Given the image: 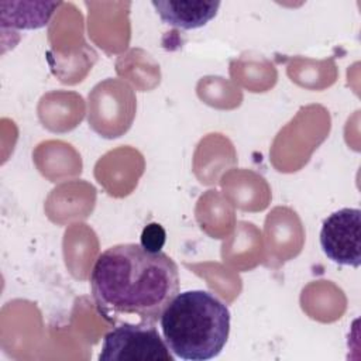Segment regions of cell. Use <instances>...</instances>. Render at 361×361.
I'll use <instances>...</instances> for the list:
<instances>
[{"mask_svg": "<svg viewBox=\"0 0 361 361\" xmlns=\"http://www.w3.org/2000/svg\"><path fill=\"white\" fill-rule=\"evenodd\" d=\"M90 288L97 313L110 324H155L179 293V271L162 251L117 244L97 257Z\"/></svg>", "mask_w": 361, "mask_h": 361, "instance_id": "1", "label": "cell"}, {"mask_svg": "<svg viewBox=\"0 0 361 361\" xmlns=\"http://www.w3.org/2000/svg\"><path fill=\"white\" fill-rule=\"evenodd\" d=\"M171 353L186 361L216 358L230 334V310L214 293L193 289L178 293L159 319Z\"/></svg>", "mask_w": 361, "mask_h": 361, "instance_id": "2", "label": "cell"}, {"mask_svg": "<svg viewBox=\"0 0 361 361\" xmlns=\"http://www.w3.org/2000/svg\"><path fill=\"white\" fill-rule=\"evenodd\" d=\"M100 361H173L165 340L154 324L123 323L103 338Z\"/></svg>", "mask_w": 361, "mask_h": 361, "instance_id": "3", "label": "cell"}, {"mask_svg": "<svg viewBox=\"0 0 361 361\" xmlns=\"http://www.w3.org/2000/svg\"><path fill=\"white\" fill-rule=\"evenodd\" d=\"M324 255L338 265H361V210L344 207L324 219L320 230Z\"/></svg>", "mask_w": 361, "mask_h": 361, "instance_id": "4", "label": "cell"}, {"mask_svg": "<svg viewBox=\"0 0 361 361\" xmlns=\"http://www.w3.org/2000/svg\"><path fill=\"white\" fill-rule=\"evenodd\" d=\"M151 4L165 24L195 30L214 18L221 3L217 0H154Z\"/></svg>", "mask_w": 361, "mask_h": 361, "instance_id": "5", "label": "cell"}, {"mask_svg": "<svg viewBox=\"0 0 361 361\" xmlns=\"http://www.w3.org/2000/svg\"><path fill=\"white\" fill-rule=\"evenodd\" d=\"M61 3H38L34 10L28 11H3L1 21L6 27L10 24L13 28H23V30H35L45 27L51 17L54 16L55 10Z\"/></svg>", "mask_w": 361, "mask_h": 361, "instance_id": "6", "label": "cell"}, {"mask_svg": "<svg viewBox=\"0 0 361 361\" xmlns=\"http://www.w3.org/2000/svg\"><path fill=\"white\" fill-rule=\"evenodd\" d=\"M141 245L151 251V252H158L162 250L165 241H166V233L164 227L158 223H149L142 228L141 233Z\"/></svg>", "mask_w": 361, "mask_h": 361, "instance_id": "7", "label": "cell"}]
</instances>
